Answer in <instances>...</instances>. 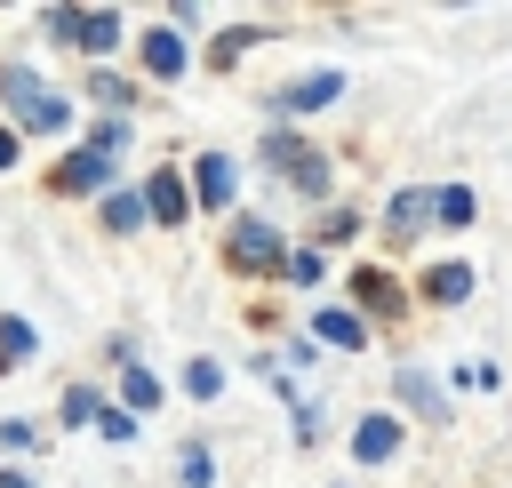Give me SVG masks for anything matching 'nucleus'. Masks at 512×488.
Listing matches in <instances>:
<instances>
[{"label": "nucleus", "mask_w": 512, "mask_h": 488, "mask_svg": "<svg viewBox=\"0 0 512 488\" xmlns=\"http://www.w3.org/2000/svg\"><path fill=\"white\" fill-rule=\"evenodd\" d=\"M0 96L16 104V120H24V128H64V96H56V88H40V72H32V64H0Z\"/></svg>", "instance_id": "f257e3e1"}, {"label": "nucleus", "mask_w": 512, "mask_h": 488, "mask_svg": "<svg viewBox=\"0 0 512 488\" xmlns=\"http://www.w3.org/2000/svg\"><path fill=\"white\" fill-rule=\"evenodd\" d=\"M48 32H56V40H80V48L104 56V48L120 40V16H112V8H48Z\"/></svg>", "instance_id": "f03ea898"}, {"label": "nucleus", "mask_w": 512, "mask_h": 488, "mask_svg": "<svg viewBox=\"0 0 512 488\" xmlns=\"http://www.w3.org/2000/svg\"><path fill=\"white\" fill-rule=\"evenodd\" d=\"M232 256H240V264H288V248H280V232H272L264 216H240V224H232Z\"/></svg>", "instance_id": "7ed1b4c3"}, {"label": "nucleus", "mask_w": 512, "mask_h": 488, "mask_svg": "<svg viewBox=\"0 0 512 488\" xmlns=\"http://www.w3.org/2000/svg\"><path fill=\"white\" fill-rule=\"evenodd\" d=\"M336 88H344L336 72H312V80H296V88H280V96H272V112H320V104H328Z\"/></svg>", "instance_id": "20e7f679"}, {"label": "nucleus", "mask_w": 512, "mask_h": 488, "mask_svg": "<svg viewBox=\"0 0 512 488\" xmlns=\"http://www.w3.org/2000/svg\"><path fill=\"white\" fill-rule=\"evenodd\" d=\"M104 176H112L104 152H64V160H56V184H64V192H96Z\"/></svg>", "instance_id": "39448f33"}, {"label": "nucleus", "mask_w": 512, "mask_h": 488, "mask_svg": "<svg viewBox=\"0 0 512 488\" xmlns=\"http://www.w3.org/2000/svg\"><path fill=\"white\" fill-rule=\"evenodd\" d=\"M144 72H152V80H176V72H184V40H176V32H144Z\"/></svg>", "instance_id": "423d86ee"}, {"label": "nucleus", "mask_w": 512, "mask_h": 488, "mask_svg": "<svg viewBox=\"0 0 512 488\" xmlns=\"http://www.w3.org/2000/svg\"><path fill=\"white\" fill-rule=\"evenodd\" d=\"M432 216V192H400L392 208H384V224H392V240H416V224Z\"/></svg>", "instance_id": "0eeeda50"}, {"label": "nucleus", "mask_w": 512, "mask_h": 488, "mask_svg": "<svg viewBox=\"0 0 512 488\" xmlns=\"http://www.w3.org/2000/svg\"><path fill=\"white\" fill-rule=\"evenodd\" d=\"M352 448H360V464H376V456H392V448H400V424H392V416H368Z\"/></svg>", "instance_id": "6e6552de"}, {"label": "nucleus", "mask_w": 512, "mask_h": 488, "mask_svg": "<svg viewBox=\"0 0 512 488\" xmlns=\"http://www.w3.org/2000/svg\"><path fill=\"white\" fill-rule=\"evenodd\" d=\"M200 200H208V208H224V200H232V160H224V152H208V160H200Z\"/></svg>", "instance_id": "1a4fd4ad"}, {"label": "nucleus", "mask_w": 512, "mask_h": 488, "mask_svg": "<svg viewBox=\"0 0 512 488\" xmlns=\"http://www.w3.org/2000/svg\"><path fill=\"white\" fill-rule=\"evenodd\" d=\"M144 216L176 224V216H184V184H176V176H152V192H144Z\"/></svg>", "instance_id": "9d476101"}, {"label": "nucleus", "mask_w": 512, "mask_h": 488, "mask_svg": "<svg viewBox=\"0 0 512 488\" xmlns=\"http://www.w3.org/2000/svg\"><path fill=\"white\" fill-rule=\"evenodd\" d=\"M352 296H360L368 312H400V288H392L384 272H352Z\"/></svg>", "instance_id": "9b49d317"}, {"label": "nucleus", "mask_w": 512, "mask_h": 488, "mask_svg": "<svg viewBox=\"0 0 512 488\" xmlns=\"http://www.w3.org/2000/svg\"><path fill=\"white\" fill-rule=\"evenodd\" d=\"M104 224L112 232H136L144 224V192H104Z\"/></svg>", "instance_id": "f8f14e48"}, {"label": "nucleus", "mask_w": 512, "mask_h": 488, "mask_svg": "<svg viewBox=\"0 0 512 488\" xmlns=\"http://www.w3.org/2000/svg\"><path fill=\"white\" fill-rule=\"evenodd\" d=\"M424 296H440V304H456V296H472V264H440V272L424 280Z\"/></svg>", "instance_id": "ddd939ff"}, {"label": "nucleus", "mask_w": 512, "mask_h": 488, "mask_svg": "<svg viewBox=\"0 0 512 488\" xmlns=\"http://www.w3.org/2000/svg\"><path fill=\"white\" fill-rule=\"evenodd\" d=\"M312 328H320V344H344V352L360 344V320H352V312H336V304H328V312H320Z\"/></svg>", "instance_id": "4468645a"}, {"label": "nucleus", "mask_w": 512, "mask_h": 488, "mask_svg": "<svg viewBox=\"0 0 512 488\" xmlns=\"http://www.w3.org/2000/svg\"><path fill=\"white\" fill-rule=\"evenodd\" d=\"M184 392H192V400H216V392H224V368H216V360H192V368H184Z\"/></svg>", "instance_id": "2eb2a0df"}, {"label": "nucleus", "mask_w": 512, "mask_h": 488, "mask_svg": "<svg viewBox=\"0 0 512 488\" xmlns=\"http://www.w3.org/2000/svg\"><path fill=\"white\" fill-rule=\"evenodd\" d=\"M400 400H416L424 416H440V392H432V376H424V368H400Z\"/></svg>", "instance_id": "dca6fc26"}, {"label": "nucleus", "mask_w": 512, "mask_h": 488, "mask_svg": "<svg viewBox=\"0 0 512 488\" xmlns=\"http://www.w3.org/2000/svg\"><path fill=\"white\" fill-rule=\"evenodd\" d=\"M432 216H448V224H464V216H472V192H464V184H448V192H432Z\"/></svg>", "instance_id": "f3484780"}, {"label": "nucleus", "mask_w": 512, "mask_h": 488, "mask_svg": "<svg viewBox=\"0 0 512 488\" xmlns=\"http://www.w3.org/2000/svg\"><path fill=\"white\" fill-rule=\"evenodd\" d=\"M120 392H128V408H136V416H144V408H152V400H160V384H152V376H144V368H128V376H120Z\"/></svg>", "instance_id": "a211bd4d"}, {"label": "nucleus", "mask_w": 512, "mask_h": 488, "mask_svg": "<svg viewBox=\"0 0 512 488\" xmlns=\"http://www.w3.org/2000/svg\"><path fill=\"white\" fill-rule=\"evenodd\" d=\"M280 272H288V280H304V288H312V280H320V256H312V248H296V256H288V264H280Z\"/></svg>", "instance_id": "6ab92c4d"}, {"label": "nucleus", "mask_w": 512, "mask_h": 488, "mask_svg": "<svg viewBox=\"0 0 512 488\" xmlns=\"http://www.w3.org/2000/svg\"><path fill=\"white\" fill-rule=\"evenodd\" d=\"M120 144H128V128H120V120H104V128H96V144H88V152H104V160H112V152H120Z\"/></svg>", "instance_id": "aec40b11"}, {"label": "nucleus", "mask_w": 512, "mask_h": 488, "mask_svg": "<svg viewBox=\"0 0 512 488\" xmlns=\"http://www.w3.org/2000/svg\"><path fill=\"white\" fill-rule=\"evenodd\" d=\"M96 432H104V440H128L136 424H128V408H104V416H96Z\"/></svg>", "instance_id": "412c9836"}, {"label": "nucleus", "mask_w": 512, "mask_h": 488, "mask_svg": "<svg viewBox=\"0 0 512 488\" xmlns=\"http://www.w3.org/2000/svg\"><path fill=\"white\" fill-rule=\"evenodd\" d=\"M176 464H184V480H192V488H208V448H184Z\"/></svg>", "instance_id": "4be33fe9"}, {"label": "nucleus", "mask_w": 512, "mask_h": 488, "mask_svg": "<svg viewBox=\"0 0 512 488\" xmlns=\"http://www.w3.org/2000/svg\"><path fill=\"white\" fill-rule=\"evenodd\" d=\"M8 160H16V128H0V168H8Z\"/></svg>", "instance_id": "5701e85b"}, {"label": "nucleus", "mask_w": 512, "mask_h": 488, "mask_svg": "<svg viewBox=\"0 0 512 488\" xmlns=\"http://www.w3.org/2000/svg\"><path fill=\"white\" fill-rule=\"evenodd\" d=\"M0 488H32V480H24V472H0Z\"/></svg>", "instance_id": "b1692460"}]
</instances>
